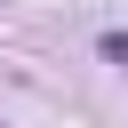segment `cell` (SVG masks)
<instances>
[{
  "label": "cell",
  "instance_id": "1",
  "mask_svg": "<svg viewBox=\"0 0 128 128\" xmlns=\"http://www.w3.org/2000/svg\"><path fill=\"white\" fill-rule=\"evenodd\" d=\"M104 64H128V32H104Z\"/></svg>",
  "mask_w": 128,
  "mask_h": 128
}]
</instances>
